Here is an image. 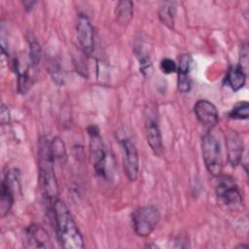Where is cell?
<instances>
[{
	"mask_svg": "<svg viewBox=\"0 0 249 249\" xmlns=\"http://www.w3.org/2000/svg\"><path fill=\"white\" fill-rule=\"evenodd\" d=\"M53 219L58 241L63 248H84V238L63 201L56 199L52 203Z\"/></svg>",
	"mask_w": 249,
	"mask_h": 249,
	"instance_id": "obj_1",
	"label": "cell"
},
{
	"mask_svg": "<svg viewBox=\"0 0 249 249\" xmlns=\"http://www.w3.org/2000/svg\"><path fill=\"white\" fill-rule=\"evenodd\" d=\"M54 159L51 150V142L42 137L38 146V165L39 183L43 195L51 202L55 201L58 196V185L53 169Z\"/></svg>",
	"mask_w": 249,
	"mask_h": 249,
	"instance_id": "obj_2",
	"label": "cell"
},
{
	"mask_svg": "<svg viewBox=\"0 0 249 249\" xmlns=\"http://www.w3.org/2000/svg\"><path fill=\"white\" fill-rule=\"evenodd\" d=\"M160 219V213L156 206L145 205L137 207L131 213V225L139 236H148L156 229Z\"/></svg>",
	"mask_w": 249,
	"mask_h": 249,
	"instance_id": "obj_3",
	"label": "cell"
},
{
	"mask_svg": "<svg viewBox=\"0 0 249 249\" xmlns=\"http://www.w3.org/2000/svg\"><path fill=\"white\" fill-rule=\"evenodd\" d=\"M202 158L207 171L213 176L221 175L223 167V158L221 146L215 135L208 132L201 140Z\"/></svg>",
	"mask_w": 249,
	"mask_h": 249,
	"instance_id": "obj_4",
	"label": "cell"
},
{
	"mask_svg": "<svg viewBox=\"0 0 249 249\" xmlns=\"http://www.w3.org/2000/svg\"><path fill=\"white\" fill-rule=\"evenodd\" d=\"M216 195L219 201L227 207L237 208L241 205V193L238 186L231 176H218Z\"/></svg>",
	"mask_w": 249,
	"mask_h": 249,
	"instance_id": "obj_5",
	"label": "cell"
},
{
	"mask_svg": "<svg viewBox=\"0 0 249 249\" xmlns=\"http://www.w3.org/2000/svg\"><path fill=\"white\" fill-rule=\"evenodd\" d=\"M89 134L90 136L89 142V154L90 160L93 165V168L97 175L100 177L106 176V151L103 145V142L99 135V129L95 125H91L88 128Z\"/></svg>",
	"mask_w": 249,
	"mask_h": 249,
	"instance_id": "obj_6",
	"label": "cell"
},
{
	"mask_svg": "<svg viewBox=\"0 0 249 249\" xmlns=\"http://www.w3.org/2000/svg\"><path fill=\"white\" fill-rule=\"evenodd\" d=\"M123 149L124 170L129 181H134L139 173V157L136 145L131 138L125 137L121 140Z\"/></svg>",
	"mask_w": 249,
	"mask_h": 249,
	"instance_id": "obj_7",
	"label": "cell"
},
{
	"mask_svg": "<svg viewBox=\"0 0 249 249\" xmlns=\"http://www.w3.org/2000/svg\"><path fill=\"white\" fill-rule=\"evenodd\" d=\"M19 174L18 170H11L6 174L1 183L0 191V214L4 217L8 214L14 204V187L18 185Z\"/></svg>",
	"mask_w": 249,
	"mask_h": 249,
	"instance_id": "obj_8",
	"label": "cell"
},
{
	"mask_svg": "<svg viewBox=\"0 0 249 249\" xmlns=\"http://www.w3.org/2000/svg\"><path fill=\"white\" fill-rule=\"evenodd\" d=\"M146 138L152 151L157 156H161L163 153V143L159 126V122L155 114L148 113L145 117Z\"/></svg>",
	"mask_w": 249,
	"mask_h": 249,
	"instance_id": "obj_9",
	"label": "cell"
},
{
	"mask_svg": "<svg viewBox=\"0 0 249 249\" xmlns=\"http://www.w3.org/2000/svg\"><path fill=\"white\" fill-rule=\"evenodd\" d=\"M76 33L83 52L90 54L94 49V32L89 19L85 15H81L78 18Z\"/></svg>",
	"mask_w": 249,
	"mask_h": 249,
	"instance_id": "obj_10",
	"label": "cell"
},
{
	"mask_svg": "<svg viewBox=\"0 0 249 249\" xmlns=\"http://www.w3.org/2000/svg\"><path fill=\"white\" fill-rule=\"evenodd\" d=\"M194 112L199 123L207 127H212L218 123L219 114L217 108L208 100H197L194 106Z\"/></svg>",
	"mask_w": 249,
	"mask_h": 249,
	"instance_id": "obj_11",
	"label": "cell"
},
{
	"mask_svg": "<svg viewBox=\"0 0 249 249\" xmlns=\"http://www.w3.org/2000/svg\"><path fill=\"white\" fill-rule=\"evenodd\" d=\"M25 242L27 247L51 248V238L44 228L40 225L32 224L25 231Z\"/></svg>",
	"mask_w": 249,
	"mask_h": 249,
	"instance_id": "obj_12",
	"label": "cell"
},
{
	"mask_svg": "<svg viewBox=\"0 0 249 249\" xmlns=\"http://www.w3.org/2000/svg\"><path fill=\"white\" fill-rule=\"evenodd\" d=\"M226 146L228 151V158L232 166H237L242 161L243 155V143L238 135V133L234 130H228L226 135Z\"/></svg>",
	"mask_w": 249,
	"mask_h": 249,
	"instance_id": "obj_13",
	"label": "cell"
},
{
	"mask_svg": "<svg viewBox=\"0 0 249 249\" xmlns=\"http://www.w3.org/2000/svg\"><path fill=\"white\" fill-rule=\"evenodd\" d=\"M191 65H192V57L190 54H182L179 58L177 64V87L178 89L186 93L191 89Z\"/></svg>",
	"mask_w": 249,
	"mask_h": 249,
	"instance_id": "obj_14",
	"label": "cell"
},
{
	"mask_svg": "<svg viewBox=\"0 0 249 249\" xmlns=\"http://www.w3.org/2000/svg\"><path fill=\"white\" fill-rule=\"evenodd\" d=\"M246 81V72L239 66H231L226 75V83L234 91L240 89Z\"/></svg>",
	"mask_w": 249,
	"mask_h": 249,
	"instance_id": "obj_15",
	"label": "cell"
},
{
	"mask_svg": "<svg viewBox=\"0 0 249 249\" xmlns=\"http://www.w3.org/2000/svg\"><path fill=\"white\" fill-rule=\"evenodd\" d=\"M14 66L18 74V91L20 94H25L33 84L29 68H23L18 59H15Z\"/></svg>",
	"mask_w": 249,
	"mask_h": 249,
	"instance_id": "obj_16",
	"label": "cell"
},
{
	"mask_svg": "<svg viewBox=\"0 0 249 249\" xmlns=\"http://www.w3.org/2000/svg\"><path fill=\"white\" fill-rule=\"evenodd\" d=\"M117 20L123 25H126L133 18V3L128 0L119 1L115 9Z\"/></svg>",
	"mask_w": 249,
	"mask_h": 249,
	"instance_id": "obj_17",
	"label": "cell"
},
{
	"mask_svg": "<svg viewBox=\"0 0 249 249\" xmlns=\"http://www.w3.org/2000/svg\"><path fill=\"white\" fill-rule=\"evenodd\" d=\"M176 15V3L173 1H167L161 3L159 9L160 20L168 28H173L174 18Z\"/></svg>",
	"mask_w": 249,
	"mask_h": 249,
	"instance_id": "obj_18",
	"label": "cell"
},
{
	"mask_svg": "<svg viewBox=\"0 0 249 249\" xmlns=\"http://www.w3.org/2000/svg\"><path fill=\"white\" fill-rule=\"evenodd\" d=\"M51 150H52V154H53L54 160H62L63 161L65 160L66 150H65L64 143L60 138L55 137L53 139V141L51 142Z\"/></svg>",
	"mask_w": 249,
	"mask_h": 249,
	"instance_id": "obj_19",
	"label": "cell"
},
{
	"mask_svg": "<svg viewBox=\"0 0 249 249\" xmlns=\"http://www.w3.org/2000/svg\"><path fill=\"white\" fill-rule=\"evenodd\" d=\"M249 116V105L246 101L236 104L229 113V117L233 120H246Z\"/></svg>",
	"mask_w": 249,
	"mask_h": 249,
	"instance_id": "obj_20",
	"label": "cell"
},
{
	"mask_svg": "<svg viewBox=\"0 0 249 249\" xmlns=\"http://www.w3.org/2000/svg\"><path fill=\"white\" fill-rule=\"evenodd\" d=\"M29 59L30 66H36L41 59V47L35 39L29 40Z\"/></svg>",
	"mask_w": 249,
	"mask_h": 249,
	"instance_id": "obj_21",
	"label": "cell"
},
{
	"mask_svg": "<svg viewBox=\"0 0 249 249\" xmlns=\"http://www.w3.org/2000/svg\"><path fill=\"white\" fill-rule=\"evenodd\" d=\"M138 59H139V67L140 71L145 77H149L152 72H153V67H152V62L149 57V55L143 52V50H140L139 53H137Z\"/></svg>",
	"mask_w": 249,
	"mask_h": 249,
	"instance_id": "obj_22",
	"label": "cell"
},
{
	"mask_svg": "<svg viewBox=\"0 0 249 249\" xmlns=\"http://www.w3.org/2000/svg\"><path fill=\"white\" fill-rule=\"evenodd\" d=\"M160 70L164 74H172L177 71V63L171 58H163L160 63Z\"/></svg>",
	"mask_w": 249,
	"mask_h": 249,
	"instance_id": "obj_23",
	"label": "cell"
},
{
	"mask_svg": "<svg viewBox=\"0 0 249 249\" xmlns=\"http://www.w3.org/2000/svg\"><path fill=\"white\" fill-rule=\"evenodd\" d=\"M0 122L2 124H6L10 122V112L8 107L5 106L4 103H1L0 109Z\"/></svg>",
	"mask_w": 249,
	"mask_h": 249,
	"instance_id": "obj_24",
	"label": "cell"
}]
</instances>
